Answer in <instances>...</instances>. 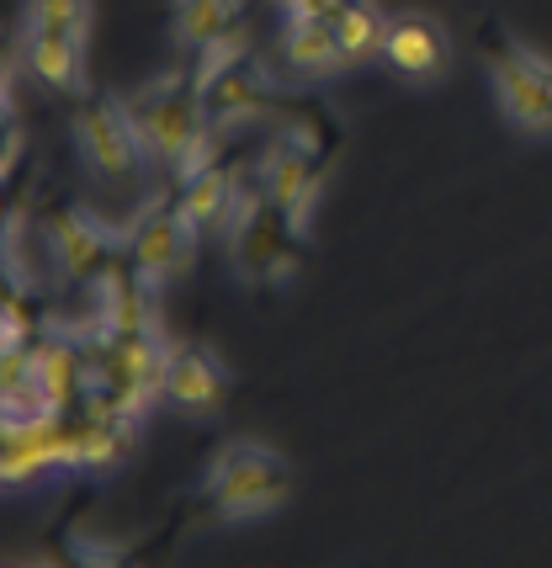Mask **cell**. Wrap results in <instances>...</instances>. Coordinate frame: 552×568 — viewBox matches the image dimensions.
<instances>
[{
  "mask_svg": "<svg viewBox=\"0 0 552 568\" xmlns=\"http://www.w3.org/2000/svg\"><path fill=\"white\" fill-rule=\"evenodd\" d=\"M202 229L192 223V213L181 207V197H150L133 219H127V261L150 276L154 287H171L192 272L197 261Z\"/></svg>",
  "mask_w": 552,
  "mask_h": 568,
  "instance_id": "obj_7",
  "label": "cell"
},
{
  "mask_svg": "<svg viewBox=\"0 0 552 568\" xmlns=\"http://www.w3.org/2000/svg\"><path fill=\"white\" fill-rule=\"evenodd\" d=\"M228 367L218 351L207 346H171L165 356V404L176 415H192V420H213L228 398Z\"/></svg>",
  "mask_w": 552,
  "mask_h": 568,
  "instance_id": "obj_11",
  "label": "cell"
},
{
  "mask_svg": "<svg viewBox=\"0 0 552 568\" xmlns=\"http://www.w3.org/2000/svg\"><path fill=\"white\" fill-rule=\"evenodd\" d=\"M127 106H133V123H139L150 165H165V171H176L186 181L213 160V133L218 128L207 123L197 74H154L127 97Z\"/></svg>",
  "mask_w": 552,
  "mask_h": 568,
  "instance_id": "obj_1",
  "label": "cell"
},
{
  "mask_svg": "<svg viewBox=\"0 0 552 568\" xmlns=\"http://www.w3.org/2000/svg\"><path fill=\"white\" fill-rule=\"evenodd\" d=\"M282 53L298 74H325L346 70V53H340V32H335V17H282Z\"/></svg>",
  "mask_w": 552,
  "mask_h": 568,
  "instance_id": "obj_15",
  "label": "cell"
},
{
  "mask_svg": "<svg viewBox=\"0 0 552 568\" xmlns=\"http://www.w3.org/2000/svg\"><path fill=\"white\" fill-rule=\"evenodd\" d=\"M260 186H266V197L293 219V229L308 234L319 202H325L329 165L303 133H276L272 144L260 149Z\"/></svg>",
  "mask_w": 552,
  "mask_h": 568,
  "instance_id": "obj_8",
  "label": "cell"
},
{
  "mask_svg": "<svg viewBox=\"0 0 552 568\" xmlns=\"http://www.w3.org/2000/svg\"><path fill=\"white\" fill-rule=\"evenodd\" d=\"M335 32H340V53H346V70L367 64V59H382V6L377 0H340L335 11Z\"/></svg>",
  "mask_w": 552,
  "mask_h": 568,
  "instance_id": "obj_16",
  "label": "cell"
},
{
  "mask_svg": "<svg viewBox=\"0 0 552 568\" xmlns=\"http://www.w3.org/2000/svg\"><path fill=\"white\" fill-rule=\"evenodd\" d=\"M483 70L494 85L504 123H515L531 139H552V59L527 49L521 38L489 32L483 38Z\"/></svg>",
  "mask_w": 552,
  "mask_h": 568,
  "instance_id": "obj_4",
  "label": "cell"
},
{
  "mask_svg": "<svg viewBox=\"0 0 552 568\" xmlns=\"http://www.w3.org/2000/svg\"><path fill=\"white\" fill-rule=\"evenodd\" d=\"M49 255L64 282H91L127 261V223H106L85 207H64L49 219Z\"/></svg>",
  "mask_w": 552,
  "mask_h": 568,
  "instance_id": "obj_9",
  "label": "cell"
},
{
  "mask_svg": "<svg viewBox=\"0 0 552 568\" xmlns=\"http://www.w3.org/2000/svg\"><path fill=\"white\" fill-rule=\"evenodd\" d=\"M245 38V0H176V43L186 53H213Z\"/></svg>",
  "mask_w": 552,
  "mask_h": 568,
  "instance_id": "obj_14",
  "label": "cell"
},
{
  "mask_svg": "<svg viewBox=\"0 0 552 568\" xmlns=\"http://www.w3.org/2000/svg\"><path fill=\"white\" fill-rule=\"evenodd\" d=\"M276 6H282V17H325L340 0H276Z\"/></svg>",
  "mask_w": 552,
  "mask_h": 568,
  "instance_id": "obj_18",
  "label": "cell"
},
{
  "mask_svg": "<svg viewBox=\"0 0 552 568\" xmlns=\"http://www.w3.org/2000/svg\"><path fill=\"white\" fill-rule=\"evenodd\" d=\"M85 43H91V38L27 17L22 38H17V53H22V64L32 80H43L53 91H70V97H85Z\"/></svg>",
  "mask_w": 552,
  "mask_h": 568,
  "instance_id": "obj_12",
  "label": "cell"
},
{
  "mask_svg": "<svg viewBox=\"0 0 552 568\" xmlns=\"http://www.w3.org/2000/svg\"><path fill=\"white\" fill-rule=\"evenodd\" d=\"M70 133H75V154L85 160V171H96L101 181H133L150 165L139 123H133V106L123 97H112V91L80 101Z\"/></svg>",
  "mask_w": 552,
  "mask_h": 568,
  "instance_id": "obj_6",
  "label": "cell"
},
{
  "mask_svg": "<svg viewBox=\"0 0 552 568\" xmlns=\"http://www.w3.org/2000/svg\"><path fill=\"white\" fill-rule=\"evenodd\" d=\"M452 32L430 11H393L382 27V64L409 85H441L452 74Z\"/></svg>",
  "mask_w": 552,
  "mask_h": 568,
  "instance_id": "obj_10",
  "label": "cell"
},
{
  "mask_svg": "<svg viewBox=\"0 0 552 568\" xmlns=\"http://www.w3.org/2000/svg\"><path fill=\"white\" fill-rule=\"evenodd\" d=\"M202 499L213 505V516L224 526L239 520H266L272 510H282L293 499V468L287 457H276L272 446L255 442H228L202 478Z\"/></svg>",
  "mask_w": 552,
  "mask_h": 568,
  "instance_id": "obj_2",
  "label": "cell"
},
{
  "mask_svg": "<svg viewBox=\"0 0 552 568\" xmlns=\"http://www.w3.org/2000/svg\"><path fill=\"white\" fill-rule=\"evenodd\" d=\"M197 91L202 106H207V123L228 133V128H245L255 118H266L276 106V80L266 70V59L239 38V43H224V49L202 53L197 59Z\"/></svg>",
  "mask_w": 552,
  "mask_h": 568,
  "instance_id": "obj_3",
  "label": "cell"
},
{
  "mask_svg": "<svg viewBox=\"0 0 552 568\" xmlns=\"http://www.w3.org/2000/svg\"><path fill=\"white\" fill-rule=\"evenodd\" d=\"M251 192H255V186L234 171V165L207 160L197 175H186V181H181V207L192 213V223H197L202 234H218V240H228V229L239 223V213H245Z\"/></svg>",
  "mask_w": 552,
  "mask_h": 568,
  "instance_id": "obj_13",
  "label": "cell"
},
{
  "mask_svg": "<svg viewBox=\"0 0 552 568\" xmlns=\"http://www.w3.org/2000/svg\"><path fill=\"white\" fill-rule=\"evenodd\" d=\"M298 229L293 219L266 197V186L251 192L239 223L228 229V255H234V272L255 282V287H287L298 272Z\"/></svg>",
  "mask_w": 552,
  "mask_h": 568,
  "instance_id": "obj_5",
  "label": "cell"
},
{
  "mask_svg": "<svg viewBox=\"0 0 552 568\" xmlns=\"http://www.w3.org/2000/svg\"><path fill=\"white\" fill-rule=\"evenodd\" d=\"M27 17L91 38V0H27Z\"/></svg>",
  "mask_w": 552,
  "mask_h": 568,
  "instance_id": "obj_17",
  "label": "cell"
}]
</instances>
